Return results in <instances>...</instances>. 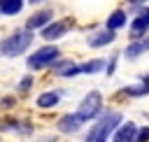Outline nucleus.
<instances>
[{
	"mask_svg": "<svg viewBox=\"0 0 149 142\" xmlns=\"http://www.w3.org/2000/svg\"><path fill=\"white\" fill-rule=\"evenodd\" d=\"M135 140H149V126H142L135 130Z\"/></svg>",
	"mask_w": 149,
	"mask_h": 142,
	"instance_id": "nucleus-18",
	"label": "nucleus"
},
{
	"mask_svg": "<svg viewBox=\"0 0 149 142\" xmlns=\"http://www.w3.org/2000/svg\"><path fill=\"white\" fill-rule=\"evenodd\" d=\"M81 123H84V121H81L77 114H68V116H63V119L58 121V130H61V133H77Z\"/></svg>",
	"mask_w": 149,
	"mask_h": 142,
	"instance_id": "nucleus-9",
	"label": "nucleus"
},
{
	"mask_svg": "<svg viewBox=\"0 0 149 142\" xmlns=\"http://www.w3.org/2000/svg\"><path fill=\"white\" fill-rule=\"evenodd\" d=\"M33 44V30H19L14 35H9L7 40H2V47H0V54L14 58V56H21L28 47Z\"/></svg>",
	"mask_w": 149,
	"mask_h": 142,
	"instance_id": "nucleus-2",
	"label": "nucleus"
},
{
	"mask_svg": "<svg viewBox=\"0 0 149 142\" xmlns=\"http://www.w3.org/2000/svg\"><path fill=\"white\" fill-rule=\"evenodd\" d=\"M58 100H61V95H58L56 91H47V93H40V95H37V107L49 109V107H56Z\"/></svg>",
	"mask_w": 149,
	"mask_h": 142,
	"instance_id": "nucleus-11",
	"label": "nucleus"
},
{
	"mask_svg": "<svg viewBox=\"0 0 149 142\" xmlns=\"http://www.w3.org/2000/svg\"><path fill=\"white\" fill-rule=\"evenodd\" d=\"M114 37H116V30H109V28H107V30L93 35V37L88 40V47H105V44L114 42Z\"/></svg>",
	"mask_w": 149,
	"mask_h": 142,
	"instance_id": "nucleus-10",
	"label": "nucleus"
},
{
	"mask_svg": "<svg viewBox=\"0 0 149 142\" xmlns=\"http://www.w3.org/2000/svg\"><path fill=\"white\" fill-rule=\"evenodd\" d=\"M135 130H137V126L133 123V121H126L121 128L116 126L114 128V142H126V140H135Z\"/></svg>",
	"mask_w": 149,
	"mask_h": 142,
	"instance_id": "nucleus-7",
	"label": "nucleus"
},
{
	"mask_svg": "<svg viewBox=\"0 0 149 142\" xmlns=\"http://www.w3.org/2000/svg\"><path fill=\"white\" fill-rule=\"evenodd\" d=\"M51 12L49 9H42V12H37V14H33L30 19H28V23H26V30H35V28H42V26H47L49 21H51Z\"/></svg>",
	"mask_w": 149,
	"mask_h": 142,
	"instance_id": "nucleus-8",
	"label": "nucleus"
},
{
	"mask_svg": "<svg viewBox=\"0 0 149 142\" xmlns=\"http://www.w3.org/2000/svg\"><path fill=\"white\" fill-rule=\"evenodd\" d=\"M123 93H128V95H144V93H149V86H147V84H144V86H140V88L128 86V88H123Z\"/></svg>",
	"mask_w": 149,
	"mask_h": 142,
	"instance_id": "nucleus-17",
	"label": "nucleus"
},
{
	"mask_svg": "<svg viewBox=\"0 0 149 142\" xmlns=\"http://www.w3.org/2000/svg\"><path fill=\"white\" fill-rule=\"evenodd\" d=\"M100 70H105V61H88V63H84L81 65V72H88V74H93V72H100Z\"/></svg>",
	"mask_w": 149,
	"mask_h": 142,
	"instance_id": "nucleus-15",
	"label": "nucleus"
},
{
	"mask_svg": "<svg viewBox=\"0 0 149 142\" xmlns=\"http://www.w3.org/2000/svg\"><path fill=\"white\" fill-rule=\"evenodd\" d=\"M30 2H33V5H35V2H42V0H30Z\"/></svg>",
	"mask_w": 149,
	"mask_h": 142,
	"instance_id": "nucleus-21",
	"label": "nucleus"
},
{
	"mask_svg": "<svg viewBox=\"0 0 149 142\" xmlns=\"http://www.w3.org/2000/svg\"><path fill=\"white\" fill-rule=\"evenodd\" d=\"M147 30H149V7H147V9H140V14L133 19V23H130V35H133V37H142Z\"/></svg>",
	"mask_w": 149,
	"mask_h": 142,
	"instance_id": "nucleus-5",
	"label": "nucleus"
},
{
	"mask_svg": "<svg viewBox=\"0 0 149 142\" xmlns=\"http://www.w3.org/2000/svg\"><path fill=\"white\" fill-rule=\"evenodd\" d=\"M81 72V65H70V68H58V74L61 77H74Z\"/></svg>",
	"mask_w": 149,
	"mask_h": 142,
	"instance_id": "nucleus-16",
	"label": "nucleus"
},
{
	"mask_svg": "<svg viewBox=\"0 0 149 142\" xmlns=\"http://www.w3.org/2000/svg\"><path fill=\"white\" fill-rule=\"evenodd\" d=\"M149 49V42H135V44H130V47H126V58H137L142 51H147Z\"/></svg>",
	"mask_w": 149,
	"mask_h": 142,
	"instance_id": "nucleus-14",
	"label": "nucleus"
},
{
	"mask_svg": "<svg viewBox=\"0 0 149 142\" xmlns=\"http://www.w3.org/2000/svg\"><path fill=\"white\" fill-rule=\"evenodd\" d=\"M119 123H121V114H119V112H107V114L100 116V121H95V123L91 126L86 140H91V142H102V140H107V137L114 133V128H116Z\"/></svg>",
	"mask_w": 149,
	"mask_h": 142,
	"instance_id": "nucleus-1",
	"label": "nucleus"
},
{
	"mask_svg": "<svg viewBox=\"0 0 149 142\" xmlns=\"http://www.w3.org/2000/svg\"><path fill=\"white\" fill-rule=\"evenodd\" d=\"M23 7V0H0V12L12 16V14H19Z\"/></svg>",
	"mask_w": 149,
	"mask_h": 142,
	"instance_id": "nucleus-13",
	"label": "nucleus"
},
{
	"mask_svg": "<svg viewBox=\"0 0 149 142\" xmlns=\"http://www.w3.org/2000/svg\"><path fill=\"white\" fill-rule=\"evenodd\" d=\"M68 33V21H56V23H47V26H42V37L44 40H58V37H63Z\"/></svg>",
	"mask_w": 149,
	"mask_h": 142,
	"instance_id": "nucleus-6",
	"label": "nucleus"
},
{
	"mask_svg": "<svg viewBox=\"0 0 149 142\" xmlns=\"http://www.w3.org/2000/svg\"><path fill=\"white\" fill-rule=\"evenodd\" d=\"M56 58H58V47H40V49L28 58V68H30V70H40V68L54 65Z\"/></svg>",
	"mask_w": 149,
	"mask_h": 142,
	"instance_id": "nucleus-4",
	"label": "nucleus"
},
{
	"mask_svg": "<svg viewBox=\"0 0 149 142\" xmlns=\"http://www.w3.org/2000/svg\"><path fill=\"white\" fill-rule=\"evenodd\" d=\"M126 26V12L123 9H114L109 16H107V28L109 30H119Z\"/></svg>",
	"mask_w": 149,
	"mask_h": 142,
	"instance_id": "nucleus-12",
	"label": "nucleus"
},
{
	"mask_svg": "<svg viewBox=\"0 0 149 142\" xmlns=\"http://www.w3.org/2000/svg\"><path fill=\"white\" fill-rule=\"evenodd\" d=\"M130 2H135V5H140V2H147V0H130Z\"/></svg>",
	"mask_w": 149,
	"mask_h": 142,
	"instance_id": "nucleus-20",
	"label": "nucleus"
},
{
	"mask_svg": "<svg viewBox=\"0 0 149 142\" xmlns=\"http://www.w3.org/2000/svg\"><path fill=\"white\" fill-rule=\"evenodd\" d=\"M100 109H102V95L98 93V91H91L84 100H81V105H79V109L74 112L81 121H91V119H95L98 114H100Z\"/></svg>",
	"mask_w": 149,
	"mask_h": 142,
	"instance_id": "nucleus-3",
	"label": "nucleus"
},
{
	"mask_svg": "<svg viewBox=\"0 0 149 142\" xmlns=\"http://www.w3.org/2000/svg\"><path fill=\"white\" fill-rule=\"evenodd\" d=\"M21 88L26 91V88H30V77H23V81H21Z\"/></svg>",
	"mask_w": 149,
	"mask_h": 142,
	"instance_id": "nucleus-19",
	"label": "nucleus"
}]
</instances>
